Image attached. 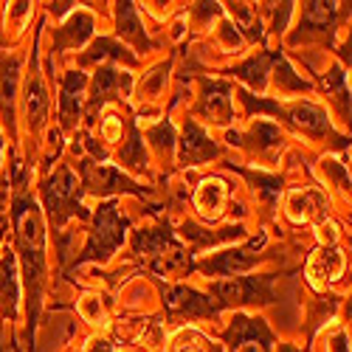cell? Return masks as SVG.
<instances>
[{
    "mask_svg": "<svg viewBox=\"0 0 352 352\" xmlns=\"http://www.w3.org/2000/svg\"><path fill=\"white\" fill-rule=\"evenodd\" d=\"M116 17H119V37L122 40H130L138 51H146V48H153V40L144 34V28L138 23V14L133 9V3H119V9H116Z\"/></svg>",
    "mask_w": 352,
    "mask_h": 352,
    "instance_id": "cell-20",
    "label": "cell"
},
{
    "mask_svg": "<svg viewBox=\"0 0 352 352\" xmlns=\"http://www.w3.org/2000/svg\"><path fill=\"white\" fill-rule=\"evenodd\" d=\"M279 352H299V349H293V346H287V344H285V346H279Z\"/></svg>",
    "mask_w": 352,
    "mask_h": 352,
    "instance_id": "cell-31",
    "label": "cell"
},
{
    "mask_svg": "<svg viewBox=\"0 0 352 352\" xmlns=\"http://www.w3.org/2000/svg\"><path fill=\"white\" fill-rule=\"evenodd\" d=\"M0 313L6 318L17 316V279H14V254L0 256Z\"/></svg>",
    "mask_w": 352,
    "mask_h": 352,
    "instance_id": "cell-19",
    "label": "cell"
},
{
    "mask_svg": "<svg viewBox=\"0 0 352 352\" xmlns=\"http://www.w3.org/2000/svg\"><path fill=\"white\" fill-rule=\"evenodd\" d=\"M71 6H76V3H51V6H48V9H51V12H54V14H65V12H68V9H71Z\"/></svg>",
    "mask_w": 352,
    "mask_h": 352,
    "instance_id": "cell-30",
    "label": "cell"
},
{
    "mask_svg": "<svg viewBox=\"0 0 352 352\" xmlns=\"http://www.w3.org/2000/svg\"><path fill=\"white\" fill-rule=\"evenodd\" d=\"M274 276H237V279H226L214 282L209 290V299L223 310V307H243L254 302H274V290H271Z\"/></svg>",
    "mask_w": 352,
    "mask_h": 352,
    "instance_id": "cell-5",
    "label": "cell"
},
{
    "mask_svg": "<svg viewBox=\"0 0 352 352\" xmlns=\"http://www.w3.org/2000/svg\"><path fill=\"white\" fill-rule=\"evenodd\" d=\"M17 60H6L0 68V110H3V119L12 124V104H14V91H17Z\"/></svg>",
    "mask_w": 352,
    "mask_h": 352,
    "instance_id": "cell-24",
    "label": "cell"
},
{
    "mask_svg": "<svg viewBox=\"0 0 352 352\" xmlns=\"http://www.w3.org/2000/svg\"><path fill=\"white\" fill-rule=\"evenodd\" d=\"M82 169V184L87 192H94V195H116V192H133V195H141V189L124 178V175L119 169H113V166H99L96 161L91 158H85L79 164Z\"/></svg>",
    "mask_w": 352,
    "mask_h": 352,
    "instance_id": "cell-8",
    "label": "cell"
},
{
    "mask_svg": "<svg viewBox=\"0 0 352 352\" xmlns=\"http://www.w3.org/2000/svg\"><path fill=\"white\" fill-rule=\"evenodd\" d=\"M279 119L290 122L293 127H299V130L307 133V135H316V138L330 135V138H336L333 130H330V122H327L324 110L316 107V104H310V102H299V104H293V107H287V110L279 107ZM336 141H344V138H336Z\"/></svg>",
    "mask_w": 352,
    "mask_h": 352,
    "instance_id": "cell-11",
    "label": "cell"
},
{
    "mask_svg": "<svg viewBox=\"0 0 352 352\" xmlns=\"http://www.w3.org/2000/svg\"><path fill=\"white\" fill-rule=\"evenodd\" d=\"M321 206H324V197H321L318 192H302V195L290 197V214L296 223H305V220L316 217L321 212Z\"/></svg>",
    "mask_w": 352,
    "mask_h": 352,
    "instance_id": "cell-26",
    "label": "cell"
},
{
    "mask_svg": "<svg viewBox=\"0 0 352 352\" xmlns=\"http://www.w3.org/2000/svg\"><path fill=\"white\" fill-rule=\"evenodd\" d=\"M203 96L200 104L195 107L197 116H206L214 124H228L231 122V85L228 82H209L203 79Z\"/></svg>",
    "mask_w": 352,
    "mask_h": 352,
    "instance_id": "cell-10",
    "label": "cell"
},
{
    "mask_svg": "<svg viewBox=\"0 0 352 352\" xmlns=\"http://www.w3.org/2000/svg\"><path fill=\"white\" fill-rule=\"evenodd\" d=\"M166 310L175 318H212L220 313V307L192 287H172L166 293Z\"/></svg>",
    "mask_w": 352,
    "mask_h": 352,
    "instance_id": "cell-9",
    "label": "cell"
},
{
    "mask_svg": "<svg viewBox=\"0 0 352 352\" xmlns=\"http://www.w3.org/2000/svg\"><path fill=\"white\" fill-rule=\"evenodd\" d=\"M150 138H153L155 150H158L161 155H169V150H172V124H169V122H161V124L150 133Z\"/></svg>",
    "mask_w": 352,
    "mask_h": 352,
    "instance_id": "cell-29",
    "label": "cell"
},
{
    "mask_svg": "<svg viewBox=\"0 0 352 352\" xmlns=\"http://www.w3.org/2000/svg\"><path fill=\"white\" fill-rule=\"evenodd\" d=\"M341 268H344V256H341V251H336V248H324V251H318V254L310 259L307 274H310L313 279H327V282H333V279H338Z\"/></svg>",
    "mask_w": 352,
    "mask_h": 352,
    "instance_id": "cell-23",
    "label": "cell"
},
{
    "mask_svg": "<svg viewBox=\"0 0 352 352\" xmlns=\"http://www.w3.org/2000/svg\"><path fill=\"white\" fill-rule=\"evenodd\" d=\"M276 85L285 87V91H305V87H307V82L293 76V71L287 68V63L282 60V56L276 60Z\"/></svg>",
    "mask_w": 352,
    "mask_h": 352,
    "instance_id": "cell-28",
    "label": "cell"
},
{
    "mask_svg": "<svg viewBox=\"0 0 352 352\" xmlns=\"http://www.w3.org/2000/svg\"><path fill=\"white\" fill-rule=\"evenodd\" d=\"M104 56H110V60H124L127 65H135V56H133V54H127V51H124V45L113 43V40H107V37H99V40L94 43V48H91V51L82 54V65H94V63L104 60Z\"/></svg>",
    "mask_w": 352,
    "mask_h": 352,
    "instance_id": "cell-25",
    "label": "cell"
},
{
    "mask_svg": "<svg viewBox=\"0 0 352 352\" xmlns=\"http://www.w3.org/2000/svg\"><path fill=\"white\" fill-rule=\"evenodd\" d=\"M220 155V146L209 141V135L203 133L195 122H189L184 127V138H181V164H203Z\"/></svg>",
    "mask_w": 352,
    "mask_h": 352,
    "instance_id": "cell-13",
    "label": "cell"
},
{
    "mask_svg": "<svg viewBox=\"0 0 352 352\" xmlns=\"http://www.w3.org/2000/svg\"><path fill=\"white\" fill-rule=\"evenodd\" d=\"M45 113H48V94H45V85H43V76H40L37 65H32V76H28V85H25L28 127H40L45 122Z\"/></svg>",
    "mask_w": 352,
    "mask_h": 352,
    "instance_id": "cell-17",
    "label": "cell"
},
{
    "mask_svg": "<svg viewBox=\"0 0 352 352\" xmlns=\"http://www.w3.org/2000/svg\"><path fill=\"white\" fill-rule=\"evenodd\" d=\"M228 349L231 352H271L274 336L265 327L262 318H248V316H234L231 327L226 333Z\"/></svg>",
    "mask_w": 352,
    "mask_h": 352,
    "instance_id": "cell-6",
    "label": "cell"
},
{
    "mask_svg": "<svg viewBox=\"0 0 352 352\" xmlns=\"http://www.w3.org/2000/svg\"><path fill=\"white\" fill-rule=\"evenodd\" d=\"M127 94H130V74H119L116 68H99L96 82H94V94L87 99V119L94 122L96 110H102L107 99L127 96Z\"/></svg>",
    "mask_w": 352,
    "mask_h": 352,
    "instance_id": "cell-12",
    "label": "cell"
},
{
    "mask_svg": "<svg viewBox=\"0 0 352 352\" xmlns=\"http://www.w3.org/2000/svg\"><path fill=\"white\" fill-rule=\"evenodd\" d=\"M23 172L14 166V240L17 251L23 256V276H25V290H28V333L37 324V313L43 302V285H45V237H43V220L34 200L23 189Z\"/></svg>",
    "mask_w": 352,
    "mask_h": 352,
    "instance_id": "cell-1",
    "label": "cell"
},
{
    "mask_svg": "<svg viewBox=\"0 0 352 352\" xmlns=\"http://www.w3.org/2000/svg\"><path fill=\"white\" fill-rule=\"evenodd\" d=\"M0 153H3V141H0Z\"/></svg>",
    "mask_w": 352,
    "mask_h": 352,
    "instance_id": "cell-32",
    "label": "cell"
},
{
    "mask_svg": "<svg viewBox=\"0 0 352 352\" xmlns=\"http://www.w3.org/2000/svg\"><path fill=\"white\" fill-rule=\"evenodd\" d=\"M82 87H85V74H68L63 79V99H60V122L65 130H74L82 113Z\"/></svg>",
    "mask_w": 352,
    "mask_h": 352,
    "instance_id": "cell-15",
    "label": "cell"
},
{
    "mask_svg": "<svg viewBox=\"0 0 352 352\" xmlns=\"http://www.w3.org/2000/svg\"><path fill=\"white\" fill-rule=\"evenodd\" d=\"M228 141L231 144H245L248 141L251 153H256V155H274L282 146V133H279V127H274L268 122H256L248 135H234L231 133Z\"/></svg>",
    "mask_w": 352,
    "mask_h": 352,
    "instance_id": "cell-14",
    "label": "cell"
},
{
    "mask_svg": "<svg viewBox=\"0 0 352 352\" xmlns=\"http://www.w3.org/2000/svg\"><path fill=\"white\" fill-rule=\"evenodd\" d=\"M276 60H279V54H259V56H251L240 68H234V74L243 82H248L251 87H256V91H265L268 71H271V65H276Z\"/></svg>",
    "mask_w": 352,
    "mask_h": 352,
    "instance_id": "cell-21",
    "label": "cell"
},
{
    "mask_svg": "<svg viewBox=\"0 0 352 352\" xmlns=\"http://www.w3.org/2000/svg\"><path fill=\"white\" fill-rule=\"evenodd\" d=\"M338 6L341 3H305L302 9V34L318 32V34H333V25L338 17Z\"/></svg>",
    "mask_w": 352,
    "mask_h": 352,
    "instance_id": "cell-18",
    "label": "cell"
},
{
    "mask_svg": "<svg viewBox=\"0 0 352 352\" xmlns=\"http://www.w3.org/2000/svg\"><path fill=\"white\" fill-rule=\"evenodd\" d=\"M226 195H228V189H226V184L223 181H203V186L197 189V195H195V206L206 214V217H217L220 212H223V203H226Z\"/></svg>",
    "mask_w": 352,
    "mask_h": 352,
    "instance_id": "cell-22",
    "label": "cell"
},
{
    "mask_svg": "<svg viewBox=\"0 0 352 352\" xmlns=\"http://www.w3.org/2000/svg\"><path fill=\"white\" fill-rule=\"evenodd\" d=\"M127 228H130V223H127V217L119 214L116 203H104V206H99V212L94 217L91 240H87L85 251L74 259V265H82V262H104V259H110V254L122 245Z\"/></svg>",
    "mask_w": 352,
    "mask_h": 352,
    "instance_id": "cell-3",
    "label": "cell"
},
{
    "mask_svg": "<svg viewBox=\"0 0 352 352\" xmlns=\"http://www.w3.org/2000/svg\"><path fill=\"white\" fill-rule=\"evenodd\" d=\"M138 256H146L155 274H186L192 271V259L184 245L169 234V228L158 231H138L133 243Z\"/></svg>",
    "mask_w": 352,
    "mask_h": 352,
    "instance_id": "cell-2",
    "label": "cell"
},
{
    "mask_svg": "<svg viewBox=\"0 0 352 352\" xmlns=\"http://www.w3.org/2000/svg\"><path fill=\"white\" fill-rule=\"evenodd\" d=\"M265 245V234H259L256 240H251L243 248H234V251H223L206 262H200V271L203 274H212V276H237L243 271H248L254 262L259 259V248Z\"/></svg>",
    "mask_w": 352,
    "mask_h": 352,
    "instance_id": "cell-7",
    "label": "cell"
},
{
    "mask_svg": "<svg viewBox=\"0 0 352 352\" xmlns=\"http://www.w3.org/2000/svg\"><path fill=\"white\" fill-rule=\"evenodd\" d=\"M94 32V17L85 14V12H76L63 28L54 32V51H68V48H76L82 45Z\"/></svg>",
    "mask_w": 352,
    "mask_h": 352,
    "instance_id": "cell-16",
    "label": "cell"
},
{
    "mask_svg": "<svg viewBox=\"0 0 352 352\" xmlns=\"http://www.w3.org/2000/svg\"><path fill=\"white\" fill-rule=\"evenodd\" d=\"M79 181L76 175L68 169V166H60L51 178L43 181V197H45V209L51 214V223L60 228L65 226L68 217L79 214V217H87V212L82 209L79 203Z\"/></svg>",
    "mask_w": 352,
    "mask_h": 352,
    "instance_id": "cell-4",
    "label": "cell"
},
{
    "mask_svg": "<svg viewBox=\"0 0 352 352\" xmlns=\"http://www.w3.org/2000/svg\"><path fill=\"white\" fill-rule=\"evenodd\" d=\"M228 12H231L234 20H237V23L245 28L251 40H259V43H262V25H259V17H256V12H254L248 3H228Z\"/></svg>",
    "mask_w": 352,
    "mask_h": 352,
    "instance_id": "cell-27",
    "label": "cell"
}]
</instances>
